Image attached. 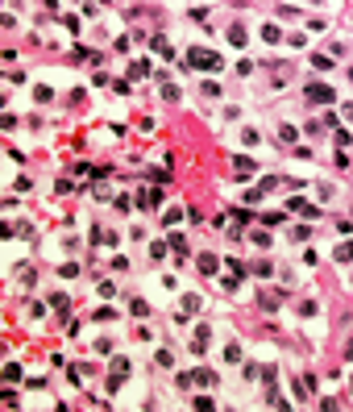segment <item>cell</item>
<instances>
[{"label":"cell","instance_id":"cell-1","mask_svg":"<svg viewBox=\"0 0 353 412\" xmlns=\"http://www.w3.org/2000/svg\"><path fill=\"white\" fill-rule=\"evenodd\" d=\"M187 63L199 67V71H220V58L212 54V50H191V54H187Z\"/></svg>","mask_w":353,"mask_h":412},{"label":"cell","instance_id":"cell-2","mask_svg":"<svg viewBox=\"0 0 353 412\" xmlns=\"http://www.w3.org/2000/svg\"><path fill=\"white\" fill-rule=\"evenodd\" d=\"M308 96H312L316 104H328V100H333V88H320V84H312V88H308Z\"/></svg>","mask_w":353,"mask_h":412},{"label":"cell","instance_id":"cell-3","mask_svg":"<svg viewBox=\"0 0 353 412\" xmlns=\"http://www.w3.org/2000/svg\"><path fill=\"white\" fill-rule=\"evenodd\" d=\"M199 271H204V275H212V271H216V258H212V254H199Z\"/></svg>","mask_w":353,"mask_h":412},{"label":"cell","instance_id":"cell-4","mask_svg":"<svg viewBox=\"0 0 353 412\" xmlns=\"http://www.w3.org/2000/svg\"><path fill=\"white\" fill-rule=\"evenodd\" d=\"M233 167H237V175H250L254 162H250V158H233Z\"/></svg>","mask_w":353,"mask_h":412}]
</instances>
